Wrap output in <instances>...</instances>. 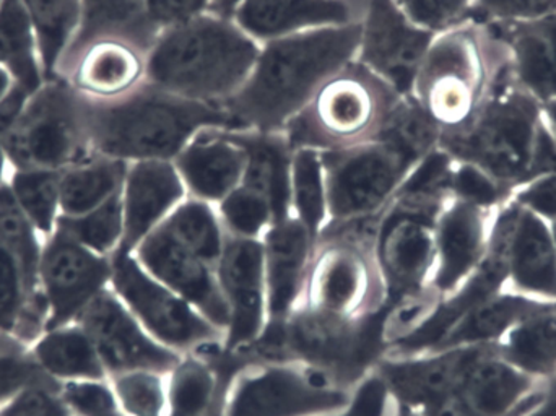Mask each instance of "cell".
Returning <instances> with one entry per match:
<instances>
[{
	"instance_id": "41",
	"label": "cell",
	"mask_w": 556,
	"mask_h": 416,
	"mask_svg": "<svg viewBox=\"0 0 556 416\" xmlns=\"http://www.w3.org/2000/svg\"><path fill=\"white\" fill-rule=\"evenodd\" d=\"M55 228L97 254L111 257L119 251L124 236L123 191L100 207L78 216H59Z\"/></svg>"
},
{
	"instance_id": "29",
	"label": "cell",
	"mask_w": 556,
	"mask_h": 416,
	"mask_svg": "<svg viewBox=\"0 0 556 416\" xmlns=\"http://www.w3.org/2000/svg\"><path fill=\"white\" fill-rule=\"evenodd\" d=\"M556 311L555 301L539 300L518 291H500L467 314L433 350L498 345L503 337L529 317Z\"/></svg>"
},
{
	"instance_id": "54",
	"label": "cell",
	"mask_w": 556,
	"mask_h": 416,
	"mask_svg": "<svg viewBox=\"0 0 556 416\" xmlns=\"http://www.w3.org/2000/svg\"><path fill=\"white\" fill-rule=\"evenodd\" d=\"M241 2H243V0H211L208 13L224 16V18H233L235 12H237Z\"/></svg>"
},
{
	"instance_id": "57",
	"label": "cell",
	"mask_w": 556,
	"mask_h": 416,
	"mask_svg": "<svg viewBox=\"0 0 556 416\" xmlns=\"http://www.w3.org/2000/svg\"><path fill=\"white\" fill-rule=\"evenodd\" d=\"M23 350H28V346L23 345L15 337L0 332V355L2 353L23 352Z\"/></svg>"
},
{
	"instance_id": "58",
	"label": "cell",
	"mask_w": 556,
	"mask_h": 416,
	"mask_svg": "<svg viewBox=\"0 0 556 416\" xmlns=\"http://www.w3.org/2000/svg\"><path fill=\"white\" fill-rule=\"evenodd\" d=\"M10 172H12V168H10L9 159H7L5 147H3V139L2 136H0V185H3V182L9 179Z\"/></svg>"
},
{
	"instance_id": "42",
	"label": "cell",
	"mask_w": 556,
	"mask_h": 416,
	"mask_svg": "<svg viewBox=\"0 0 556 416\" xmlns=\"http://www.w3.org/2000/svg\"><path fill=\"white\" fill-rule=\"evenodd\" d=\"M454 165L456 162L437 147L408 173L394 198L443 209L451 201Z\"/></svg>"
},
{
	"instance_id": "39",
	"label": "cell",
	"mask_w": 556,
	"mask_h": 416,
	"mask_svg": "<svg viewBox=\"0 0 556 416\" xmlns=\"http://www.w3.org/2000/svg\"><path fill=\"white\" fill-rule=\"evenodd\" d=\"M168 386V415L208 416L218 411V378L214 369L198 358L181 360L173 369Z\"/></svg>"
},
{
	"instance_id": "27",
	"label": "cell",
	"mask_w": 556,
	"mask_h": 416,
	"mask_svg": "<svg viewBox=\"0 0 556 416\" xmlns=\"http://www.w3.org/2000/svg\"><path fill=\"white\" fill-rule=\"evenodd\" d=\"M225 136L240 147L247 156L241 185L261 192L273 207L274 223L291 215V165L293 150L281 133L263 130H227ZM273 223V225H274Z\"/></svg>"
},
{
	"instance_id": "20",
	"label": "cell",
	"mask_w": 556,
	"mask_h": 416,
	"mask_svg": "<svg viewBox=\"0 0 556 416\" xmlns=\"http://www.w3.org/2000/svg\"><path fill=\"white\" fill-rule=\"evenodd\" d=\"M365 0H243L233 20L261 45L309 29L362 22Z\"/></svg>"
},
{
	"instance_id": "21",
	"label": "cell",
	"mask_w": 556,
	"mask_h": 416,
	"mask_svg": "<svg viewBox=\"0 0 556 416\" xmlns=\"http://www.w3.org/2000/svg\"><path fill=\"white\" fill-rule=\"evenodd\" d=\"M482 25L502 46L519 85L541 103L556 100V15Z\"/></svg>"
},
{
	"instance_id": "44",
	"label": "cell",
	"mask_w": 556,
	"mask_h": 416,
	"mask_svg": "<svg viewBox=\"0 0 556 416\" xmlns=\"http://www.w3.org/2000/svg\"><path fill=\"white\" fill-rule=\"evenodd\" d=\"M217 213L225 232L237 238L260 239L274 223L269 201L244 185L218 202Z\"/></svg>"
},
{
	"instance_id": "14",
	"label": "cell",
	"mask_w": 556,
	"mask_h": 416,
	"mask_svg": "<svg viewBox=\"0 0 556 416\" xmlns=\"http://www.w3.org/2000/svg\"><path fill=\"white\" fill-rule=\"evenodd\" d=\"M156 280L191 303L225 333L228 307L218 285L217 267L163 219L132 252Z\"/></svg>"
},
{
	"instance_id": "19",
	"label": "cell",
	"mask_w": 556,
	"mask_h": 416,
	"mask_svg": "<svg viewBox=\"0 0 556 416\" xmlns=\"http://www.w3.org/2000/svg\"><path fill=\"white\" fill-rule=\"evenodd\" d=\"M186 192L175 163L163 160L129 163L123 186L124 236L117 252L136 251L185 201Z\"/></svg>"
},
{
	"instance_id": "53",
	"label": "cell",
	"mask_w": 556,
	"mask_h": 416,
	"mask_svg": "<svg viewBox=\"0 0 556 416\" xmlns=\"http://www.w3.org/2000/svg\"><path fill=\"white\" fill-rule=\"evenodd\" d=\"M525 416H556V373L547 379V386L542 391L538 404Z\"/></svg>"
},
{
	"instance_id": "56",
	"label": "cell",
	"mask_w": 556,
	"mask_h": 416,
	"mask_svg": "<svg viewBox=\"0 0 556 416\" xmlns=\"http://www.w3.org/2000/svg\"><path fill=\"white\" fill-rule=\"evenodd\" d=\"M15 87L16 84L15 80H13L12 75H10L2 65H0V104H2L3 101L12 94Z\"/></svg>"
},
{
	"instance_id": "2",
	"label": "cell",
	"mask_w": 556,
	"mask_h": 416,
	"mask_svg": "<svg viewBox=\"0 0 556 416\" xmlns=\"http://www.w3.org/2000/svg\"><path fill=\"white\" fill-rule=\"evenodd\" d=\"M438 147L454 162L489 173L511 194L538 176L556 172V146L542 103L516 80L506 54L472 119L459 129L443 130Z\"/></svg>"
},
{
	"instance_id": "18",
	"label": "cell",
	"mask_w": 556,
	"mask_h": 416,
	"mask_svg": "<svg viewBox=\"0 0 556 416\" xmlns=\"http://www.w3.org/2000/svg\"><path fill=\"white\" fill-rule=\"evenodd\" d=\"M495 212L451 199L434 225V259L431 288L441 298L456 291L479 267L489 245Z\"/></svg>"
},
{
	"instance_id": "22",
	"label": "cell",
	"mask_w": 556,
	"mask_h": 416,
	"mask_svg": "<svg viewBox=\"0 0 556 416\" xmlns=\"http://www.w3.org/2000/svg\"><path fill=\"white\" fill-rule=\"evenodd\" d=\"M267 323L287 319L296 306L306 283L307 264L316 241L300 219L290 216L274 223L264 232Z\"/></svg>"
},
{
	"instance_id": "50",
	"label": "cell",
	"mask_w": 556,
	"mask_h": 416,
	"mask_svg": "<svg viewBox=\"0 0 556 416\" xmlns=\"http://www.w3.org/2000/svg\"><path fill=\"white\" fill-rule=\"evenodd\" d=\"M509 199L552 225L556 222V172L519 186Z\"/></svg>"
},
{
	"instance_id": "31",
	"label": "cell",
	"mask_w": 556,
	"mask_h": 416,
	"mask_svg": "<svg viewBox=\"0 0 556 416\" xmlns=\"http://www.w3.org/2000/svg\"><path fill=\"white\" fill-rule=\"evenodd\" d=\"M129 163L94 155L61 172V215L78 216L123 191Z\"/></svg>"
},
{
	"instance_id": "30",
	"label": "cell",
	"mask_w": 556,
	"mask_h": 416,
	"mask_svg": "<svg viewBox=\"0 0 556 416\" xmlns=\"http://www.w3.org/2000/svg\"><path fill=\"white\" fill-rule=\"evenodd\" d=\"M28 352L42 375L58 385L108 379L90 336L78 323L45 330Z\"/></svg>"
},
{
	"instance_id": "34",
	"label": "cell",
	"mask_w": 556,
	"mask_h": 416,
	"mask_svg": "<svg viewBox=\"0 0 556 416\" xmlns=\"http://www.w3.org/2000/svg\"><path fill=\"white\" fill-rule=\"evenodd\" d=\"M498 353L531 378L551 379L556 373V311L513 327L498 343Z\"/></svg>"
},
{
	"instance_id": "46",
	"label": "cell",
	"mask_w": 556,
	"mask_h": 416,
	"mask_svg": "<svg viewBox=\"0 0 556 416\" xmlns=\"http://www.w3.org/2000/svg\"><path fill=\"white\" fill-rule=\"evenodd\" d=\"M509 198H511V192L483 169L469 165V163L456 162L454 165L453 178H451V199L495 212Z\"/></svg>"
},
{
	"instance_id": "13",
	"label": "cell",
	"mask_w": 556,
	"mask_h": 416,
	"mask_svg": "<svg viewBox=\"0 0 556 416\" xmlns=\"http://www.w3.org/2000/svg\"><path fill=\"white\" fill-rule=\"evenodd\" d=\"M77 323L90 336L108 378L129 371L169 375L181 363V355L153 339L111 287L91 301Z\"/></svg>"
},
{
	"instance_id": "28",
	"label": "cell",
	"mask_w": 556,
	"mask_h": 416,
	"mask_svg": "<svg viewBox=\"0 0 556 416\" xmlns=\"http://www.w3.org/2000/svg\"><path fill=\"white\" fill-rule=\"evenodd\" d=\"M159 33L150 25L146 0H81L80 22L58 68L61 72L88 46L100 39H123L149 52Z\"/></svg>"
},
{
	"instance_id": "16",
	"label": "cell",
	"mask_w": 556,
	"mask_h": 416,
	"mask_svg": "<svg viewBox=\"0 0 556 416\" xmlns=\"http://www.w3.org/2000/svg\"><path fill=\"white\" fill-rule=\"evenodd\" d=\"M217 278L228 307L227 346L247 349L260 340L267 326L263 239L227 235Z\"/></svg>"
},
{
	"instance_id": "55",
	"label": "cell",
	"mask_w": 556,
	"mask_h": 416,
	"mask_svg": "<svg viewBox=\"0 0 556 416\" xmlns=\"http://www.w3.org/2000/svg\"><path fill=\"white\" fill-rule=\"evenodd\" d=\"M542 114H544L545 126H547L556 146V100L542 103Z\"/></svg>"
},
{
	"instance_id": "33",
	"label": "cell",
	"mask_w": 556,
	"mask_h": 416,
	"mask_svg": "<svg viewBox=\"0 0 556 416\" xmlns=\"http://www.w3.org/2000/svg\"><path fill=\"white\" fill-rule=\"evenodd\" d=\"M46 317L41 294L28 290L22 268L0 245V332L15 337L29 349L45 332Z\"/></svg>"
},
{
	"instance_id": "3",
	"label": "cell",
	"mask_w": 556,
	"mask_h": 416,
	"mask_svg": "<svg viewBox=\"0 0 556 416\" xmlns=\"http://www.w3.org/2000/svg\"><path fill=\"white\" fill-rule=\"evenodd\" d=\"M81 111L91 153L126 163L173 162L202 130H240L224 104L186 100L147 81L113 100L81 94Z\"/></svg>"
},
{
	"instance_id": "25",
	"label": "cell",
	"mask_w": 556,
	"mask_h": 416,
	"mask_svg": "<svg viewBox=\"0 0 556 416\" xmlns=\"http://www.w3.org/2000/svg\"><path fill=\"white\" fill-rule=\"evenodd\" d=\"M173 163L192 198L218 204L241 185L247 156L225 136L224 129H205Z\"/></svg>"
},
{
	"instance_id": "10",
	"label": "cell",
	"mask_w": 556,
	"mask_h": 416,
	"mask_svg": "<svg viewBox=\"0 0 556 416\" xmlns=\"http://www.w3.org/2000/svg\"><path fill=\"white\" fill-rule=\"evenodd\" d=\"M111 262V290L163 345L186 352L214 345L224 336L185 298L152 277L132 252H114Z\"/></svg>"
},
{
	"instance_id": "4",
	"label": "cell",
	"mask_w": 556,
	"mask_h": 416,
	"mask_svg": "<svg viewBox=\"0 0 556 416\" xmlns=\"http://www.w3.org/2000/svg\"><path fill=\"white\" fill-rule=\"evenodd\" d=\"M261 48L233 18L207 12L160 33L143 81L186 100L224 103L247 84Z\"/></svg>"
},
{
	"instance_id": "43",
	"label": "cell",
	"mask_w": 556,
	"mask_h": 416,
	"mask_svg": "<svg viewBox=\"0 0 556 416\" xmlns=\"http://www.w3.org/2000/svg\"><path fill=\"white\" fill-rule=\"evenodd\" d=\"M163 376L153 371H129L108 378L124 416L168 415V386Z\"/></svg>"
},
{
	"instance_id": "5",
	"label": "cell",
	"mask_w": 556,
	"mask_h": 416,
	"mask_svg": "<svg viewBox=\"0 0 556 416\" xmlns=\"http://www.w3.org/2000/svg\"><path fill=\"white\" fill-rule=\"evenodd\" d=\"M401 94L371 68L352 61L333 74L281 134L293 152H332L376 139Z\"/></svg>"
},
{
	"instance_id": "60",
	"label": "cell",
	"mask_w": 556,
	"mask_h": 416,
	"mask_svg": "<svg viewBox=\"0 0 556 416\" xmlns=\"http://www.w3.org/2000/svg\"><path fill=\"white\" fill-rule=\"evenodd\" d=\"M552 232H554L555 248H556V222L551 225Z\"/></svg>"
},
{
	"instance_id": "7",
	"label": "cell",
	"mask_w": 556,
	"mask_h": 416,
	"mask_svg": "<svg viewBox=\"0 0 556 416\" xmlns=\"http://www.w3.org/2000/svg\"><path fill=\"white\" fill-rule=\"evenodd\" d=\"M2 139L12 169H65L94 156L85 130L81 94L62 77L45 81L29 94Z\"/></svg>"
},
{
	"instance_id": "49",
	"label": "cell",
	"mask_w": 556,
	"mask_h": 416,
	"mask_svg": "<svg viewBox=\"0 0 556 416\" xmlns=\"http://www.w3.org/2000/svg\"><path fill=\"white\" fill-rule=\"evenodd\" d=\"M45 381H51V379L42 375L28 350L0 355V404L28 386Z\"/></svg>"
},
{
	"instance_id": "17",
	"label": "cell",
	"mask_w": 556,
	"mask_h": 416,
	"mask_svg": "<svg viewBox=\"0 0 556 416\" xmlns=\"http://www.w3.org/2000/svg\"><path fill=\"white\" fill-rule=\"evenodd\" d=\"M496 345L459 346L414 356H395L381 365L379 378L404 408L421 411L457 394L472 366Z\"/></svg>"
},
{
	"instance_id": "52",
	"label": "cell",
	"mask_w": 556,
	"mask_h": 416,
	"mask_svg": "<svg viewBox=\"0 0 556 416\" xmlns=\"http://www.w3.org/2000/svg\"><path fill=\"white\" fill-rule=\"evenodd\" d=\"M417 412L421 416H479L467 407L466 402L460 399L459 392ZM526 414L528 412L513 416H525Z\"/></svg>"
},
{
	"instance_id": "12",
	"label": "cell",
	"mask_w": 556,
	"mask_h": 416,
	"mask_svg": "<svg viewBox=\"0 0 556 416\" xmlns=\"http://www.w3.org/2000/svg\"><path fill=\"white\" fill-rule=\"evenodd\" d=\"M113 262L55 228L42 245L39 294L46 306V330L77 323L91 301L111 287Z\"/></svg>"
},
{
	"instance_id": "37",
	"label": "cell",
	"mask_w": 556,
	"mask_h": 416,
	"mask_svg": "<svg viewBox=\"0 0 556 416\" xmlns=\"http://www.w3.org/2000/svg\"><path fill=\"white\" fill-rule=\"evenodd\" d=\"M62 169H12L9 175L10 191L29 222L42 238L55 231L61 216Z\"/></svg>"
},
{
	"instance_id": "45",
	"label": "cell",
	"mask_w": 556,
	"mask_h": 416,
	"mask_svg": "<svg viewBox=\"0 0 556 416\" xmlns=\"http://www.w3.org/2000/svg\"><path fill=\"white\" fill-rule=\"evenodd\" d=\"M418 28L438 36L473 22L476 0H395Z\"/></svg>"
},
{
	"instance_id": "59",
	"label": "cell",
	"mask_w": 556,
	"mask_h": 416,
	"mask_svg": "<svg viewBox=\"0 0 556 416\" xmlns=\"http://www.w3.org/2000/svg\"><path fill=\"white\" fill-rule=\"evenodd\" d=\"M399 416H421L417 411H410V408L402 407V414Z\"/></svg>"
},
{
	"instance_id": "32",
	"label": "cell",
	"mask_w": 556,
	"mask_h": 416,
	"mask_svg": "<svg viewBox=\"0 0 556 416\" xmlns=\"http://www.w3.org/2000/svg\"><path fill=\"white\" fill-rule=\"evenodd\" d=\"M0 65L28 94L46 81L35 29L20 0H3L0 7Z\"/></svg>"
},
{
	"instance_id": "8",
	"label": "cell",
	"mask_w": 556,
	"mask_h": 416,
	"mask_svg": "<svg viewBox=\"0 0 556 416\" xmlns=\"http://www.w3.org/2000/svg\"><path fill=\"white\" fill-rule=\"evenodd\" d=\"M320 159L326 175L327 223L378 215L418 163L414 156L379 140L320 152Z\"/></svg>"
},
{
	"instance_id": "51",
	"label": "cell",
	"mask_w": 556,
	"mask_h": 416,
	"mask_svg": "<svg viewBox=\"0 0 556 416\" xmlns=\"http://www.w3.org/2000/svg\"><path fill=\"white\" fill-rule=\"evenodd\" d=\"M211 9V0H146V13L156 33L191 22Z\"/></svg>"
},
{
	"instance_id": "40",
	"label": "cell",
	"mask_w": 556,
	"mask_h": 416,
	"mask_svg": "<svg viewBox=\"0 0 556 416\" xmlns=\"http://www.w3.org/2000/svg\"><path fill=\"white\" fill-rule=\"evenodd\" d=\"M441 127L412 94L402 97L375 140L389 143L420 162L440 146Z\"/></svg>"
},
{
	"instance_id": "38",
	"label": "cell",
	"mask_w": 556,
	"mask_h": 416,
	"mask_svg": "<svg viewBox=\"0 0 556 416\" xmlns=\"http://www.w3.org/2000/svg\"><path fill=\"white\" fill-rule=\"evenodd\" d=\"M291 209L294 218L306 226L317 244V239L329 219L326 175L320 152L317 150L301 149L293 153Z\"/></svg>"
},
{
	"instance_id": "47",
	"label": "cell",
	"mask_w": 556,
	"mask_h": 416,
	"mask_svg": "<svg viewBox=\"0 0 556 416\" xmlns=\"http://www.w3.org/2000/svg\"><path fill=\"white\" fill-rule=\"evenodd\" d=\"M0 416H74L61 394V385L36 382L0 404Z\"/></svg>"
},
{
	"instance_id": "15",
	"label": "cell",
	"mask_w": 556,
	"mask_h": 416,
	"mask_svg": "<svg viewBox=\"0 0 556 416\" xmlns=\"http://www.w3.org/2000/svg\"><path fill=\"white\" fill-rule=\"evenodd\" d=\"M356 61L384 78L401 97L412 94L415 75L434 35L415 26L395 0H365Z\"/></svg>"
},
{
	"instance_id": "26",
	"label": "cell",
	"mask_w": 556,
	"mask_h": 416,
	"mask_svg": "<svg viewBox=\"0 0 556 416\" xmlns=\"http://www.w3.org/2000/svg\"><path fill=\"white\" fill-rule=\"evenodd\" d=\"M538 379L519 371L500 356L498 345L470 369L459 389L460 399L479 416H513L531 411L542 391Z\"/></svg>"
},
{
	"instance_id": "6",
	"label": "cell",
	"mask_w": 556,
	"mask_h": 416,
	"mask_svg": "<svg viewBox=\"0 0 556 416\" xmlns=\"http://www.w3.org/2000/svg\"><path fill=\"white\" fill-rule=\"evenodd\" d=\"M505 51L482 23L469 22L434 36L412 97L443 130L466 126L489 93Z\"/></svg>"
},
{
	"instance_id": "48",
	"label": "cell",
	"mask_w": 556,
	"mask_h": 416,
	"mask_svg": "<svg viewBox=\"0 0 556 416\" xmlns=\"http://www.w3.org/2000/svg\"><path fill=\"white\" fill-rule=\"evenodd\" d=\"M556 15V0H476L473 22H529Z\"/></svg>"
},
{
	"instance_id": "62",
	"label": "cell",
	"mask_w": 556,
	"mask_h": 416,
	"mask_svg": "<svg viewBox=\"0 0 556 416\" xmlns=\"http://www.w3.org/2000/svg\"><path fill=\"white\" fill-rule=\"evenodd\" d=\"M3 0H0V7H2Z\"/></svg>"
},
{
	"instance_id": "9",
	"label": "cell",
	"mask_w": 556,
	"mask_h": 416,
	"mask_svg": "<svg viewBox=\"0 0 556 416\" xmlns=\"http://www.w3.org/2000/svg\"><path fill=\"white\" fill-rule=\"evenodd\" d=\"M349 402L345 389L323 369L276 363L238 376L222 416H326Z\"/></svg>"
},
{
	"instance_id": "23",
	"label": "cell",
	"mask_w": 556,
	"mask_h": 416,
	"mask_svg": "<svg viewBox=\"0 0 556 416\" xmlns=\"http://www.w3.org/2000/svg\"><path fill=\"white\" fill-rule=\"evenodd\" d=\"M508 285L556 303V248L551 225L509 199Z\"/></svg>"
},
{
	"instance_id": "36",
	"label": "cell",
	"mask_w": 556,
	"mask_h": 416,
	"mask_svg": "<svg viewBox=\"0 0 556 416\" xmlns=\"http://www.w3.org/2000/svg\"><path fill=\"white\" fill-rule=\"evenodd\" d=\"M0 245L22 268L28 290L39 294V262L45 238L20 207L7 181L0 185Z\"/></svg>"
},
{
	"instance_id": "61",
	"label": "cell",
	"mask_w": 556,
	"mask_h": 416,
	"mask_svg": "<svg viewBox=\"0 0 556 416\" xmlns=\"http://www.w3.org/2000/svg\"><path fill=\"white\" fill-rule=\"evenodd\" d=\"M110 416H124L123 412H117V414H113V415H110Z\"/></svg>"
},
{
	"instance_id": "24",
	"label": "cell",
	"mask_w": 556,
	"mask_h": 416,
	"mask_svg": "<svg viewBox=\"0 0 556 416\" xmlns=\"http://www.w3.org/2000/svg\"><path fill=\"white\" fill-rule=\"evenodd\" d=\"M146 52L123 39H100L85 48L59 77L93 100H113L146 78Z\"/></svg>"
},
{
	"instance_id": "35",
	"label": "cell",
	"mask_w": 556,
	"mask_h": 416,
	"mask_svg": "<svg viewBox=\"0 0 556 416\" xmlns=\"http://www.w3.org/2000/svg\"><path fill=\"white\" fill-rule=\"evenodd\" d=\"M35 29L46 81L58 68L80 22L81 0H20Z\"/></svg>"
},
{
	"instance_id": "11",
	"label": "cell",
	"mask_w": 556,
	"mask_h": 416,
	"mask_svg": "<svg viewBox=\"0 0 556 416\" xmlns=\"http://www.w3.org/2000/svg\"><path fill=\"white\" fill-rule=\"evenodd\" d=\"M443 209L394 198L379 212L375 261L389 294L397 301L417 297L431 280L437 259L434 225Z\"/></svg>"
},
{
	"instance_id": "1",
	"label": "cell",
	"mask_w": 556,
	"mask_h": 416,
	"mask_svg": "<svg viewBox=\"0 0 556 416\" xmlns=\"http://www.w3.org/2000/svg\"><path fill=\"white\" fill-rule=\"evenodd\" d=\"M359 41V22L270 39L247 84L222 104L240 130L281 133L333 74L355 61Z\"/></svg>"
}]
</instances>
